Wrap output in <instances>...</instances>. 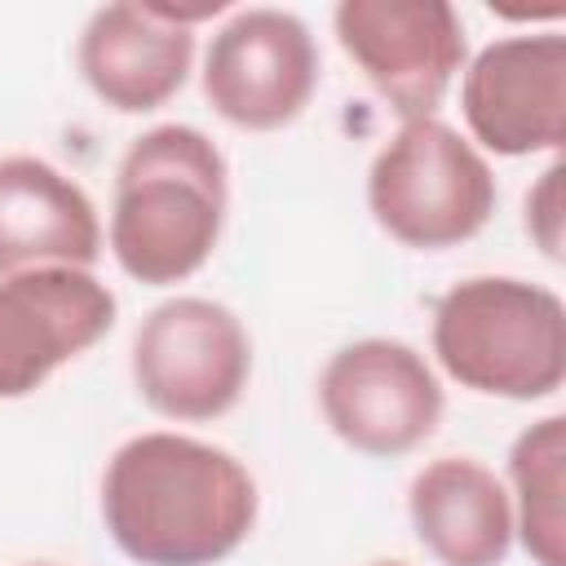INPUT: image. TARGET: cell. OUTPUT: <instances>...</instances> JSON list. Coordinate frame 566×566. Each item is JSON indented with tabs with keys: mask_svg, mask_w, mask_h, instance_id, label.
Returning <instances> with one entry per match:
<instances>
[{
	"mask_svg": "<svg viewBox=\"0 0 566 566\" xmlns=\"http://www.w3.org/2000/svg\"><path fill=\"white\" fill-rule=\"evenodd\" d=\"M261 513L256 478L217 442L150 429L119 442L102 473V522L137 566H217Z\"/></svg>",
	"mask_w": 566,
	"mask_h": 566,
	"instance_id": "1",
	"label": "cell"
},
{
	"mask_svg": "<svg viewBox=\"0 0 566 566\" xmlns=\"http://www.w3.org/2000/svg\"><path fill=\"white\" fill-rule=\"evenodd\" d=\"M217 142L190 124H155L115 168L106 243L115 265L146 283H186L221 243L230 181Z\"/></svg>",
	"mask_w": 566,
	"mask_h": 566,
	"instance_id": "2",
	"label": "cell"
},
{
	"mask_svg": "<svg viewBox=\"0 0 566 566\" xmlns=\"http://www.w3.org/2000/svg\"><path fill=\"white\" fill-rule=\"evenodd\" d=\"M433 358L469 394L539 402L566 380V305L513 274H473L433 305Z\"/></svg>",
	"mask_w": 566,
	"mask_h": 566,
	"instance_id": "3",
	"label": "cell"
},
{
	"mask_svg": "<svg viewBox=\"0 0 566 566\" xmlns=\"http://www.w3.org/2000/svg\"><path fill=\"white\" fill-rule=\"evenodd\" d=\"M367 208L402 248H460L482 234L495 212V172L486 155L438 115L402 119L367 168Z\"/></svg>",
	"mask_w": 566,
	"mask_h": 566,
	"instance_id": "4",
	"label": "cell"
},
{
	"mask_svg": "<svg viewBox=\"0 0 566 566\" xmlns=\"http://www.w3.org/2000/svg\"><path fill=\"white\" fill-rule=\"evenodd\" d=\"M137 398L177 424L226 416L252 376V336L239 314L212 296H172L155 305L133 336Z\"/></svg>",
	"mask_w": 566,
	"mask_h": 566,
	"instance_id": "5",
	"label": "cell"
},
{
	"mask_svg": "<svg viewBox=\"0 0 566 566\" xmlns=\"http://www.w3.org/2000/svg\"><path fill=\"white\" fill-rule=\"evenodd\" d=\"M442 380L424 354L394 336L340 345L318 371V411L358 455L398 460L433 438L442 420Z\"/></svg>",
	"mask_w": 566,
	"mask_h": 566,
	"instance_id": "6",
	"label": "cell"
},
{
	"mask_svg": "<svg viewBox=\"0 0 566 566\" xmlns=\"http://www.w3.org/2000/svg\"><path fill=\"white\" fill-rule=\"evenodd\" d=\"M332 27L398 119L438 115L464 71V22L447 0H340Z\"/></svg>",
	"mask_w": 566,
	"mask_h": 566,
	"instance_id": "7",
	"label": "cell"
},
{
	"mask_svg": "<svg viewBox=\"0 0 566 566\" xmlns=\"http://www.w3.org/2000/svg\"><path fill=\"white\" fill-rule=\"evenodd\" d=\"M314 88L318 44L292 9H234L203 53V97L243 133L287 128L305 115Z\"/></svg>",
	"mask_w": 566,
	"mask_h": 566,
	"instance_id": "8",
	"label": "cell"
},
{
	"mask_svg": "<svg viewBox=\"0 0 566 566\" xmlns=\"http://www.w3.org/2000/svg\"><path fill=\"white\" fill-rule=\"evenodd\" d=\"M460 111L478 150L522 159L566 142V40L562 31L500 35L460 75Z\"/></svg>",
	"mask_w": 566,
	"mask_h": 566,
	"instance_id": "9",
	"label": "cell"
},
{
	"mask_svg": "<svg viewBox=\"0 0 566 566\" xmlns=\"http://www.w3.org/2000/svg\"><path fill=\"white\" fill-rule=\"evenodd\" d=\"M119 301L93 270L44 265L0 279V402L35 394L115 327Z\"/></svg>",
	"mask_w": 566,
	"mask_h": 566,
	"instance_id": "10",
	"label": "cell"
},
{
	"mask_svg": "<svg viewBox=\"0 0 566 566\" xmlns=\"http://www.w3.org/2000/svg\"><path fill=\"white\" fill-rule=\"evenodd\" d=\"M75 66L93 97L119 115L159 111L195 66V31L164 22L150 4H102L80 31Z\"/></svg>",
	"mask_w": 566,
	"mask_h": 566,
	"instance_id": "11",
	"label": "cell"
},
{
	"mask_svg": "<svg viewBox=\"0 0 566 566\" xmlns=\"http://www.w3.org/2000/svg\"><path fill=\"white\" fill-rule=\"evenodd\" d=\"M102 217L80 181L35 155L0 159V279L18 270H93Z\"/></svg>",
	"mask_w": 566,
	"mask_h": 566,
	"instance_id": "12",
	"label": "cell"
},
{
	"mask_svg": "<svg viewBox=\"0 0 566 566\" xmlns=\"http://www.w3.org/2000/svg\"><path fill=\"white\" fill-rule=\"evenodd\" d=\"M407 517L438 566H500L513 548L509 491L473 455H438L416 469Z\"/></svg>",
	"mask_w": 566,
	"mask_h": 566,
	"instance_id": "13",
	"label": "cell"
},
{
	"mask_svg": "<svg viewBox=\"0 0 566 566\" xmlns=\"http://www.w3.org/2000/svg\"><path fill=\"white\" fill-rule=\"evenodd\" d=\"M513 539L535 566H566V420L544 416L509 447Z\"/></svg>",
	"mask_w": 566,
	"mask_h": 566,
	"instance_id": "14",
	"label": "cell"
},
{
	"mask_svg": "<svg viewBox=\"0 0 566 566\" xmlns=\"http://www.w3.org/2000/svg\"><path fill=\"white\" fill-rule=\"evenodd\" d=\"M562 177L566 168L562 164H548L539 172V181L526 190V234L535 239V248L548 256V261H562Z\"/></svg>",
	"mask_w": 566,
	"mask_h": 566,
	"instance_id": "15",
	"label": "cell"
},
{
	"mask_svg": "<svg viewBox=\"0 0 566 566\" xmlns=\"http://www.w3.org/2000/svg\"><path fill=\"white\" fill-rule=\"evenodd\" d=\"M367 566H407V562H367Z\"/></svg>",
	"mask_w": 566,
	"mask_h": 566,
	"instance_id": "16",
	"label": "cell"
},
{
	"mask_svg": "<svg viewBox=\"0 0 566 566\" xmlns=\"http://www.w3.org/2000/svg\"><path fill=\"white\" fill-rule=\"evenodd\" d=\"M22 566H57V562H22Z\"/></svg>",
	"mask_w": 566,
	"mask_h": 566,
	"instance_id": "17",
	"label": "cell"
}]
</instances>
